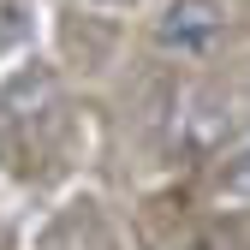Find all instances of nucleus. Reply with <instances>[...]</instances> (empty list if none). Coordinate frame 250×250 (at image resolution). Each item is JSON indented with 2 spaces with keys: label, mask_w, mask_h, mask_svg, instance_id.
<instances>
[{
  "label": "nucleus",
  "mask_w": 250,
  "mask_h": 250,
  "mask_svg": "<svg viewBox=\"0 0 250 250\" xmlns=\"http://www.w3.org/2000/svg\"><path fill=\"white\" fill-rule=\"evenodd\" d=\"M89 6H107V12H125V6H137V0H89Z\"/></svg>",
  "instance_id": "3"
},
{
  "label": "nucleus",
  "mask_w": 250,
  "mask_h": 250,
  "mask_svg": "<svg viewBox=\"0 0 250 250\" xmlns=\"http://www.w3.org/2000/svg\"><path fill=\"white\" fill-rule=\"evenodd\" d=\"M221 197H227V203H250V143L227 155V167H221Z\"/></svg>",
  "instance_id": "2"
},
{
  "label": "nucleus",
  "mask_w": 250,
  "mask_h": 250,
  "mask_svg": "<svg viewBox=\"0 0 250 250\" xmlns=\"http://www.w3.org/2000/svg\"><path fill=\"white\" fill-rule=\"evenodd\" d=\"M227 36V6L221 0H167V12L155 18V48L179 60H203Z\"/></svg>",
  "instance_id": "1"
}]
</instances>
